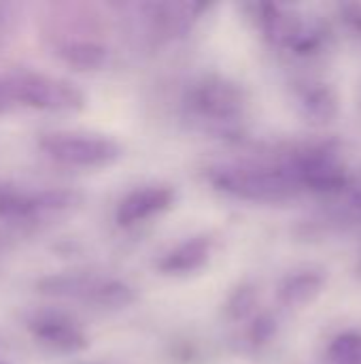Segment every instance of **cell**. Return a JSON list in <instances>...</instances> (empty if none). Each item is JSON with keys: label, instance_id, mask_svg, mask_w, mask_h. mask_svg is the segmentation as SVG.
<instances>
[{"label": "cell", "instance_id": "cell-2", "mask_svg": "<svg viewBox=\"0 0 361 364\" xmlns=\"http://www.w3.org/2000/svg\"><path fill=\"white\" fill-rule=\"evenodd\" d=\"M34 290L40 296L77 301L98 309H126L136 303V290L111 275L91 273V271H70V273H53L36 279Z\"/></svg>", "mask_w": 361, "mask_h": 364}, {"label": "cell", "instance_id": "cell-16", "mask_svg": "<svg viewBox=\"0 0 361 364\" xmlns=\"http://www.w3.org/2000/svg\"><path fill=\"white\" fill-rule=\"evenodd\" d=\"M328 356L334 364H361V333H343L334 337Z\"/></svg>", "mask_w": 361, "mask_h": 364}, {"label": "cell", "instance_id": "cell-7", "mask_svg": "<svg viewBox=\"0 0 361 364\" xmlns=\"http://www.w3.org/2000/svg\"><path fill=\"white\" fill-rule=\"evenodd\" d=\"M255 11V21L264 36L283 49L294 53H313L326 41V30L319 23L306 21L304 15L272 2H257L251 4Z\"/></svg>", "mask_w": 361, "mask_h": 364}, {"label": "cell", "instance_id": "cell-4", "mask_svg": "<svg viewBox=\"0 0 361 364\" xmlns=\"http://www.w3.org/2000/svg\"><path fill=\"white\" fill-rule=\"evenodd\" d=\"M185 107L194 119L223 130L243 122L249 98L236 81L221 75H206L189 87Z\"/></svg>", "mask_w": 361, "mask_h": 364}, {"label": "cell", "instance_id": "cell-3", "mask_svg": "<svg viewBox=\"0 0 361 364\" xmlns=\"http://www.w3.org/2000/svg\"><path fill=\"white\" fill-rule=\"evenodd\" d=\"M2 79L15 105L51 113H77L87 105V96L79 85L53 75L13 68L2 73Z\"/></svg>", "mask_w": 361, "mask_h": 364}, {"label": "cell", "instance_id": "cell-10", "mask_svg": "<svg viewBox=\"0 0 361 364\" xmlns=\"http://www.w3.org/2000/svg\"><path fill=\"white\" fill-rule=\"evenodd\" d=\"M174 190L170 186H140L128 192L115 209V222L121 228H132L157 218L174 205Z\"/></svg>", "mask_w": 361, "mask_h": 364}, {"label": "cell", "instance_id": "cell-13", "mask_svg": "<svg viewBox=\"0 0 361 364\" xmlns=\"http://www.w3.org/2000/svg\"><path fill=\"white\" fill-rule=\"evenodd\" d=\"M55 55L77 70H100L109 64L111 51L94 38H62L55 43Z\"/></svg>", "mask_w": 361, "mask_h": 364}, {"label": "cell", "instance_id": "cell-9", "mask_svg": "<svg viewBox=\"0 0 361 364\" xmlns=\"http://www.w3.org/2000/svg\"><path fill=\"white\" fill-rule=\"evenodd\" d=\"M28 333L36 339V343L57 354H81L89 348V337L85 331L60 314H38L30 318Z\"/></svg>", "mask_w": 361, "mask_h": 364}, {"label": "cell", "instance_id": "cell-23", "mask_svg": "<svg viewBox=\"0 0 361 364\" xmlns=\"http://www.w3.org/2000/svg\"><path fill=\"white\" fill-rule=\"evenodd\" d=\"M0 364H4V363H0Z\"/></svg>", "mask_w": 361, "mask_h": 364}, {"label": "cell", "instance_id": "cell-20", "mask_svg": "<svg viewBox=\"0 0 361 364\" xmlns=\"http://www.w3.org/2000/svg\"><path fill=\"white\" fill-rule=\"evenodd\" d=\"M13 107H15V102H13L9 90H6V85H4V79H2V75H0V115L9 113Z\"/></svg>", "mask_w": 361, "mask_h": 364}, {"label": "cell", "instance_id": "cell-14", "mask_svg": "<svg viewBox=\"0 0 361 364\" xmlns=\"http://www.w3.org/2000/svg\"><path fill=\"white\" fill-rule=\"evenodd\" d=\"M326 288V275L321 271H296L289 273L279 286V303L283 307L311 305Z\"/></svg>", "mask_w": 361, "mask_h": 364}, {"label": "cell", "instance_id": "cell-6", "mask_svg": "<svg viewBox=\"0 0 361 364\" xmlns=\"http://www.w3.org/2000/svg\"><path fill=\"white\" fill-rule=\"evenodd\" d=\"M81 192L70 188L28 190L0 179V218L13 224H34L47 218L64 215L79 209Z\"/></svg>", "mask_w": 361, "mask_h": 364}, {"label": "cell", "instance_id": "cell-5", "mask_svg": "<svg viewBox=\"0 0 361 364\" xmlns=\"http://www.w3.org/2000/svg\"><path fill=\"white\" fill-rule=\"evenodd\" d=\"M38 149L53 162L72 168H106L123 156V147L115 139L77 130L43 132Z\"/></svg>", "mask_w": 361, "mask_h": 364}, {"label": "cell", "instance_id": "cell-1", "mask_svg": "<svg viewBox=\"0 0 361 364\" xmlns=\"http://www.w3.org/2000/svg\"><path fill=\"white\" fill-rule=\"evenodd\" d=\"M209 181L215 190L247 203H283L304 192L289 162L223 164L209 171Z\"/></svg>", "mask_w": 361, "mask_h": 364}, {"label": "cell", "instance_id": "cell-22", "mask_svg": "<svg viewBox=\"0 0 361 364\" xmlns=\"http://www.w3.org/2000/svg\"><path fill=\"white\" fill-rule=\"evenodd\" d=\"M355 271H357V277H360V279H361V260H360V262H357V269H355Z\"/></svg>", "mask_w": 361, "mask_h": 364}, {"label": "cell", "instance_id": "cell-18", "mask_svg": "<svg viewBox=\"0 0 361 364\" xmlns=\"http://www.w3.org/2000/svg\"><path fill=\"white\" fill-rule=\"evenodd\" d=\"M253 305H255L253 292L251 290H238L230 303V311L234 314V318H245L253 309Z\"/></svg>", "mask_w": 361, "mask_h": 364}, {"label": "cell", "instance_id": "cell-11", "mask_svg": "<svg viewBox=\"0 0 361 364\" xmlns=\"http://www.w3.org/2000/svg\"><path fill=\"white\" fill-rule=\"evenodd\" d=\"M206 9L202 2H151L143 6L149 32L157 38L187 34Z\"/></svg>", "mask_w": 361, "mask_h": 364}, {"label": "cell", "instance_id": "cell-17", "mask_svg": "<svg viewBox=\"0 0 361 364\" xmlns=\"http://www.w3.org/2000/svg\"><path fill=\"white\" fill-rule=\"evenodd\" d=\"M15 23H17V15L15 9L9 4H0V47L13 36L15 32Z\"/></svg>", "mask_w": 361, "mask_h": 364}, {"label": "cell", "instance_id": "cell-19", "mask_svg": "<svg viewBox=\"0 0 361 364\" xmlns=\"http://www.w3.org/2000/svg\"><path fill=\"white\" fill-rule=\"evenodd\" d=\"M340 15L345 19V23L355 30L361 36V2H349L340 6Z\"/></svg>", "mask_w": 361, "mask_h": 364}, {"label": "cell", "instance_id": "cell-8", "mask_svg": "<svg viewBox=\"0 0 361 364\" xmlns=\"http://www.w3.org/2000/svg\"><path fill=\"white\" fill-rule=\"evenodd\" d=\"M289 166L298 175L304 192L334 194L349 186V173L330 147H309L291 156Z\"/></svg>", "mask_w": 361, "mask_h": 364}, {"label": "cell", "instance_id": "cell-21", "mask_svg": "<svg viewBox=\"0 0 361 364\" xmlns=\"http://www.w3.org/2000/svg\"><path fill=\"white\" fill-rule=\"evenodd\" d=\"M347 211H349L353 218L361 220V188H357V190L349 196V200H347Z\"/></svg>", "mask_w": 361, "mask_h": 364}, {"label": "cell", "instance_id": "cell-15", "mask_svg": "<svg viewBox=\"0 0 361 364\" xmlns=\"http://www.w3.org/2000/svg\"><path fill=\"white\" fill-rule=\"evenodd\" d=\"M298 107L313 124H330L338 115L336 94L321 81H306L298 87Z\"/></svg>", "mask_w": 361, "mask_h": 364}, {"label": "cell", "instance_id": "cell-12", "mask_svg": "<svg viewBox=\"0 0 361 364\" xmlns=\"http://www.w3.org/2000/svg\"><path fill=\"white\" fill-rule=\"evenodd\" d=\"M215 252V241L206 235L191 237L168 250L160 260H157V271L162 275H172V277H183L202 271Z\"/></svg>", "mask_w": 361, "mask_h": 364}]
</instances>
